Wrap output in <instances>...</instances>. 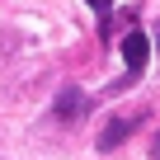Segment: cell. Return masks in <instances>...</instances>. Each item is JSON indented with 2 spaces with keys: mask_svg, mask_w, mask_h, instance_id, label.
<instances>
[{
  "mask_svg": "<svg viewBox=\"0 0 160 160\" xmlns=\"http://www.w3.org/2000/svg\"><path fill=\"white\" fill-rule=\"evenodd\" d=\"M151 47H155V42H151L146 33H127V38H122V61H127V80H122V85H132V80L141 75V66H146Z\"/></svg>",
  "mask_w": 160,
  "mask_h": 160,
  "instance_id": "cell-2",
  "label": "cell"
},
{
  "mask_svg": "<svg viewBox=\"0 0 160 160\" xmlns=\"http://www.w3.org/2000/svg\"><path fill=\"white\" fill-rule=\"evenodd\" d=\"M151 42H155V52H160V24H155V33H151Z\"/></svg>",
  "mask_w": 160,
  "mask_h": 160,
  "instance_id": "cell-6",
  "label": "cell"
},
{
  "mask_svg": "<svg viewBox=\"0 0 160 160\" xmlns=\"http://www.w3.org/2000/svg\"><path fill=\"white\" fill-rule=\"evenodd\" d=\"M85 108H90V94L80 90V85H66V90L57 94V104H52V118H61V122H80V118H85Z\"/></svg>",
  "mask_w": 160,
  "mask_h": 160,
  "instance_id": "cell-1",
  "label": "cell"
},
{
  "mask_svg": "<svg viewBox=\"0 0 160 160\" xmlns=\"http://www.w3.org/2000/svg\"><path fill=\"white\" fill-rule=\"evenodd\" d=\"M141 118H146V113H113V122L99 132V151H113V146H122V141H127V137L141 127Z\"/></svg>",
  "mask_w": 160,
  "mask_h": 160,
  "instance_id": "cell-3",
  "label": "cell"
},
{
  "mask_svg": "<svg viewBox=\"0 0 160 160\" xmlns=\"http://www.w3.org/2000/svg\"><path fill=\"white\" fill-rule=\"evenodd\" d=\"M151 160H160V132L151 137Z\"/></svg>",
  "mask_w": 160,
  "mask_h": 160,
  "instance_id": "cell-5",
  "label": "cell"
},
{
  "mask_svg": "<svg viewBox=\"0 0 160 160\" xmlns=\"http://www.w3.org/2000/svg\"><path fill=\"white\" fill-rule=\"evenodd\" d=\"M85 5H90V10H99V14H108V5H113V0H85Z\"/></svg>",
  "mask_w": 160,
  "mask_h": 160,
  "instance_id": "cell-4",
  "label": "cell"
}]
</instances>
